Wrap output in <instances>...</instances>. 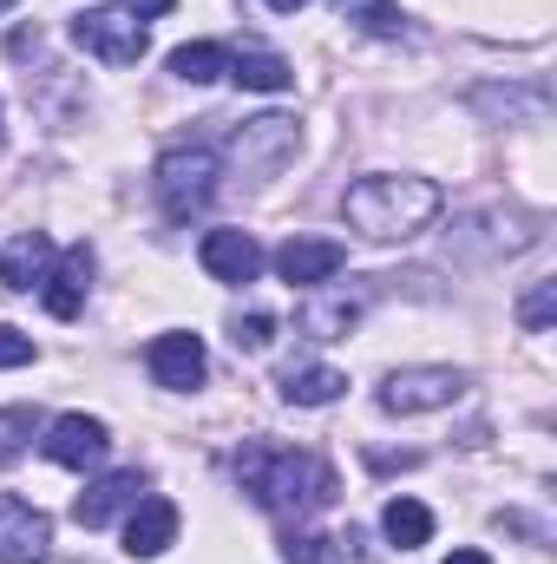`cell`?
Segmentation results:
<instances>
[{
    "label": "cell",
    "instance_id": "1",
    "mask_svg": "<svg viewBox=\"0 0 557 564\" xmlns=\"http://www.w3.org/2000/svg\"><path fill=\"white\" fill-rule=\"evenodd\" d=\"M230 473H237V486L270 512L282 525H308L315 512H328L335 506V466L328 459H315V453H302V446H282V440H243L237 453H230Z\"/></svg>",
    "mask_w": 557,
    "mask_h": 564
},
{
    "label": "cell",
    "instance_id": "2",
    "mask_svg": "<svg viewBox=\"0 0 557 564\" xmlns=\"http://www.w3.org/2000/svg\"><path fill=\"white\" fill-rule=\"evenodd\" d=\"M439 210H446V191L433 177H401V171H374V177L348 184V197H341L348 230H361L368 243H407Z\"/></svg>",
    "mask_w": 557,
    "mask_h": 564
},
{
    "label": "cell",
    "instance_id": "3",
    "mask_svg": "<svg viewBox=\"0 0 557 564\" xmlns=\"http://www.w3.org/2000/svg\"><path fill=\"white\" fill-rule=\"evenodd\" d=\"M217 177H223V158L210 144H171L151 171V191H157V210L171 224H190L210 197H217Z\"/></svg>",
    "mask_w": 557,
    "mask_h": 564
},
{
    "label": "cell",
    "instance_id": "4",
    "mask_svg": "<svg viewBox=\"0 0 557 564\" xmlns=\"http://www.w3.org/2000/svg\"><path fill=\"white\" fill-rule=\"evenodd\" d=\"M545 237V217L538 210H479L452 230V250L472 257V263H492V257H518Z\"/></svg>",
    "mask_w": 557,
    "mask_h": 564
},
{
    "label": "cell",
    "instance_id": "5",
    "mask_svg": "<svg viewBox=\"0 0 557 564\" xmlns=\"http://www.w3.org/2000/svg\"><path fill=\"white\" fill-rule=\"evenodd\" d=\"M73 46L92 53V59H106V66H139L151 33H144V20L132 7H86L73 20Z\"/></svg>",
    "mask_w": 557,
    "mask_h": 564
},
{
    "label": "cell",
    "instance_id": "6",
    "mask_svg": "<svg viewBox=\"0 0 557 564\" xmlns=\"http://www.w3.org/2000/svg\"><path fill=\"white\" fill-rule=\"evenodd\" d=\"M466 388L472 381L459 368H394L374 388V401H381V414H439V408L466 401Z\"/></svg>",
    "mask_w": 557,
    "mask_h": 564
},
{
    "label": "cell",
    "instance_id": "7",
    "mask_svg": "<svg viewBox=\"0 0 557 564\" xmlns=\"http://www.w3.org/2000/svg\"><path fill=\"white\" fill-rule=\"evenodd\" d=\"M295 144H302V126L288 112H263V119H243L230 132V164L250 171V177H270V171H282L295 158Z\"/></svg>",
    "mask_w": 557,
    "mask_h": 564
},
{
    "label": "cell",
    "instance_id": "8",
    "mask_svg": "<svg viewBox=\"0 0 557 564\" xmlns=\"http://www.w3.org/2000/svg\"><path fill=\"white\" fill-rule=\"evenodd\" d=\"M368 302H374V282H354V289H308V302L295 308V328H302L308 341H348V335L361 328Z\"/></svg>",
    "mask_w": 557,
    "mask_h": 564
},
{
    "label": "cell",
    "instance_id": "9",
    "mask_svg": "<svg viewBox=\"0 0 557 564\" xmlns=\"http://www.w3.org/2000/svg\"><path fill=\"white\" fill-rule=\"evenodd\" d=\"M40 453L53 466H66V473H86V466H99L112 453V426L99 421V414H59V421H46Z\"/></svg>",
    "mask_w": 557,
    "mask_h": 564
},
{
    "label": "cell",
    "instance_id": "10",
    "mask_svg": "<svg viewBox=\"0 0 557 564\" xmlns=\"http://www.w3.org/2000/svg\"><path fill=\"white\" fill-rule=\"evenodd\" d=\"M144 368H151V381H157V388H171V394H190V388H204V375H210L204 335H190V328H171V335H157V341L144 348Z\"/></svg>",
    "mask_w": 557,
    "mask_h": 564
},
{
    "label": "cell",
    "instance_id": "11",
    "mask_svg": "<svg viewBox=\"0 0 557 564\" xmlns=\"http://www.w3.org/2000/svg\"><path fill=\"white\" fill-rule=\"evenodd\" d=\"M53 552V519L20 499V492H0V564H40Z\"/></svg>",
    "mask_w": 557,
    "mask_h": 564
},
{
    "label": "cell",
    "instance_id": "12",
    "mask_svg": "<svg viewBox=\"0 0 557 564\" xmlns=\"http://www.w3.org/2000/svg\"><path fill=\"white\" fill-rule=\"evenodd\" d=\"M86 289H92V243H66L40 276V302L53 322H73L86 308Z\"/></svg>",
    "mask_w": 557,
    "mask_h": 564
},
{
    "label": "cell",
    "instance_id": "13",
    "mask_svg": "<svg viewBox=\"0 0 557 564\" xmlns=\"http://www.w3.org/2000/svg\"><path fill=\"white\" fill-rule=\"evenodd\" d=\"M270 263H276V276L288 289H321V282H335L348 270V250L335 237H288Z\"/></svg>",
    "mask_w": 557,
    "mask_h": 564
},
{
    "label": "cell",
    "instance_id": "14",
    "mask_svg": "<svg viewBox=\"0 0 557 564\" xmlns=\"http://www.w3.org/2000/svg\"><path fill=\"white\" fill-rule=\"evenodd\" d=\"M197 263L210 270L217 282H230V289H243V282L263 276V243L250 237V230H204V243H197Z\"/></svg>",
    "mask_w": 557,
    "mask_h": 564
},
{
    "label": "cell",
    "instance_id": "15",
    "mask_svg": "<svg viewBox=\"0 0 557 564\" xmlns=\"http://www.w3.org/2000/svg\"><path fill=\"white\" fill-rule=\"evenodd\" d=\"M144 499V473L139 466H119V473H106V479H92L79 499H73V525H86V532H99V525H112L119 512H132Z\"/></svg>",
    "mask_w": 557,
    "mask_h": 564
},
{
    "label": "cell",
    "instance_id": "16",
    "mask_svg": "<svg viewBox=\"0 0 557 564\" xmlns=\"http://www.w3.org/2000/svg\"><path fill=\"white\" fill-rule=\"evenodd\" d=\"M466 106L485 112V119H499V126H538V119L551 112V93H545L538 79H532V86H472Z\"/></svg>",
    "mask_w": 557,
    "mask_h": 564
},
{
    "label": "cell",
    "instance_id": "17",
    "mask_svg": "<svg viewBox=\"0 0 557 564\" xmlns=\"http://www.w3.org/2000/svg\"><path fill=\"white\" fill-rule=\"evenodd\" d=\"M177 506L171 499H157V492H144L139 506H132V519H125V552L132 558H164L171 545H177Z\"/></svg>",
    "mask_w": 557,
    "mask_h": 564
},
{
    "label": "cell",
    "instance_id": "18",
    "mask_svg": "<svg viewBox=\"0 0 557 564\" xmlns=\"http://www.w3.org/2000/svg\"><path fill=\"white\" fill-rule=\"evenodd\" d=\"M46 263H53V243H46V230H20V237H7V243H0V289H13V295L40 289Z\"/></svg>",
    "mask_w": 557,
    "mask_h": 564
},
{
    "label": "cell",
    "instance_id": "19",
    "mask_svg": "<svg viewBox=\"0 0 557 564\" xmlns=\"http://www.w3.org/2000/svg\"><path fill=\"white\" fill-rule=\"evenodd\" d=\"M341 388H348V375L341 368H321V361L282 368V381H276V394L288 408H328V401H341Z\"/></svg>",
    "mask_w": 557,
    "mask_h": 564
},
{
    "label": "cell",
    "instance_id": "20",
    "mask_svg": "<svg viewBox=\"0 0 557 564\" xmlns=\"http://www.w3.org/2000/svg\"><path fill=\"white\" fill-rule=\"evenodd\" d=\"M282 558L288 564H348V558H361V532H335L328 539V532H302L295 525L282 539Z\"/></svg>",
    "mask_w": 557,
    "mask_h": 564
},
{
    "label": "cell",
    "instance_id": "21",
    "mask_svg": "<svg viewBox=\"0 0 557 564\" xmlns=\"http://www.w3.org/2000/svg\"><path fill=\"white\" fill-rule=\"evenodd\" d=\"M230 79L250 86V93H288V86H295V66H288L282 53L250 46V53H230Z\"/></svg>",
    "mask_w": 557,
    "mask_h": 564
},
{
    "label": "cell",
    "instance_id": "22",
    "mask_svg": "<svg viewBox=\"0 0 557 564\" xmlns=\"http://www.w3.org/2000/svg\"><path fill=\"white\" fill-rule=\"evenodd\" d=\"M171 73H177L184 86H217V79H230V46H217V40H190V46L171 53Z\"/></svg>",
    "mask_w": 557,
    "mask_h": 564
},
{
    "label": "cell",
    "instance_id": "23",
    "mask_svg": "<svg viewBox=\"0 0 557 564\" xmlns=\"http://www.w3.org/2000/svg\"><path fill=\"white\" fill-rule=\"evenodd\" d=\"M381 532H387V545H401V552H414V545H426L433 539V512L419 506V499H387L381 506Z\"/></svg>",
    "mask_w": 557,
    "mask_h": 564
},
{
    "label": "cell",
    "instance_id": "24",
    "mask_svg": "<svg viewBox=\"0 0 557 564\" xmlns=\"http://www.w3.org/2000/svg\"><path fill=\"white\" fill-rule=\"evenodd\" d=\"M348 20H354L368 40H407V33H414V26H407V13H401V7H387V0H354V7H348Z\"/></svg>",
    "mask_w": 557,
    "mask_h": 564
},
{
    "label": "cell",
    "instance_id": "25",
    "mask_svg": "<svg viewBox=\"0 0 557 564\" xmlns=\"http://www.w3.org/2000/svg\"><path fill=\"white\" fill-rule=\"evenodd\" d=\"M518 322H525L532 335H545V328H551V322H557V276H545V282H532V289H525Z\"/></svg>",
    "mask_w": 557,
    "mask_h": 564
},
{
    "label": "cell",
    "instance_id": "26",
    "mask_svg": "<svg viewBox=\"0 0 557 564\" xmlns=\"http://www.w3.org/2000/svg\"><path fill=\"white\" fill-rule=\"evenodd\" d=\"M33 446V408H0V466Z\"/></svg>",
    "mask_w": 557,
    "mask_h": 564
},
{
    "label": "cell",
    "instance_id": "27",
    "mask_svg": "<svg viewBox=\"0 0 557 564\" xmlns=\"http://www.w3.org/2000/svg\"><path fill=\"white\" fill-rule=\"evenodd\" d=\"M230 341H237L243 355H263V348L276 341V315H237V322H230Z\"/></svg>",
    "mask_w": 557,
    "mask_h": 564
},
{
    "label": "cell",
    "instance_id": "28",
    "mask_svg": "<svg viewBox=\"0 0 557 564\" xmlns=\"http://www.w3.org/2000/svg\"><path fill=\"white\" fill-rule=\"evenodd\" d=\"M40 348H33V335H20L13 322H0V368H26Z\"/></svg>",
    "mask_w": 557,
    "mask_h": 564
},
{
    "label": "cell",
    "instance_id": "29",
    "mask_svg": "<svg viewBox=\"0 0 557 564\" xmlns=\"http://www.w3.org/2000/svg\"><path fill=\"white\" fill-rule=\"evenodd\" d=\"M125 7H132V13H139V20H164V13H171V7H177V0H125Z\"/></svg>",
    "mask_w": 557,
    "mask_h": 564
},
{
    "label": "cell",
    "instance_id": "30",
    "mask_svg": "<svg viewBox=\"0 0 557 564\" xmlns=\"http://www.w3.org/2000/svg\"><path fill=\"white\" fill-rule=\"evenodd\" d=\"M446 564H492V558H485V552H472V545H466V552H452V558H446Z\"/></svg>",
    "mask_w": 557,
    "mask_h": 564
},
{
    "label": "cell",
    "instance_id": "31",
    "mask_svg": "<svg viewBox=\"0 0 557 564\" xmlns=\"http://www.w3.org/2000/svg\"><path fill=\"white\" fill-rule=\"evenodd\" d=\"M270 7H276V13H295V7H308V0H270Z\"/></svg>",
    "mask_w": 557,
    "mask_h": 564
},
{
    "label": "cell",
    "instance_id": "32",
    "mask_svg": "<svg viewBox=\"0 0 557 564\" xmlns=\"http://www.w3.org/2000/svg\"><path fill=\"white\" fill-rule=\"evenodd\" d=\"M7 7H13V0H0V13H7Z\"/></svg>",
    "mask_w": 557,
    "mask_h": 564
}]
</instances>
